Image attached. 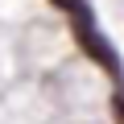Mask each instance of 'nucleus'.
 Returning <instances> with one entry per match:
<instances>
[{"label": "nucleus", "mask_w": 124, "mask_h": 124, "mask_svg": "<svg viewBox=\"0 0 124 124\" xmlns=\"http://www.w3.org/2000/svg\"><path fill=\"white\" fill-rule=\"evenodd\" d=\"M70 29H75V37H79V46H83V54H87V58H95L108 75H120V58L112 54V41L95 29V21H91V17L70 21Z\"/></svg>", "instance_id": "obj_1"}, {"label": "nucleus", "mask_w": 124, "mask_h": 124, "mask_svg": "<svg viewBox=\"0 0 124 124\" xmlns=\"http://www.w3.org/2000/svg\"><path fill=\"white\" fill-rule=\"evenodd\" d=\"M116 120L124 124V103H120V99H116Z\"/></svg>", "instance_id": "obj_2"}]
</instances>
